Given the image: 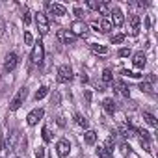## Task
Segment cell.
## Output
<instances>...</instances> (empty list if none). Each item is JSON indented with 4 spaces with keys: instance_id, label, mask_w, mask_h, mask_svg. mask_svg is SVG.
<instances>
[{
    "instance_id": "cell-1",
    "label": "cell",
    "mask_w": 158,
    "mask_h": 158,
    "mask_svg": "<svg viewBox=\"0 0 158 158\" xmlns=\"http://www.w3.org/2000/svg\"><path fill=\"white\" fill-rule=\"evenodd\" d=\"M74 37H88V34H89V26L84 23V21H74L73 24H71V30H69Z\"/></svg>"
},
{
    "instance_id": "cell-2",
    "label": "cell",
    "mask_w": 158,
    "mask_h": 158,
    "mask_svg": "<svg viewBox=\"0 0 158 158\" xmlns=\"http://www.w3.org/2000/svg\"><path fill=\"white\" fill-rule=\"evenodd\" d=\"M35 24H37V30H39V34H41V35H47V34H48L50 24H48V19H47V15H45V13H41V11H37V13H35Z\"/></svg>"
},
{
    "instance_id": "cell-3",
    "label": "cell",
    "mask_w": 158,
    "mask_h": 158,
    "mask_svg": "<svg viewBox=\"0 0 158 158\" xmlns=\"http://www.w3.org/2000/svg\"><path fill=\"white\" fill-rule=\"evenodd\" d=\"M43 58H45V48H43V43L41 41H37L35 45H34V48H32V54H30V60H32V63H41L43 61Z\"/></svg>"
},
{
    "instance_id": "cell-4",
    "label": "cell",
    "mask_w": 158,
    "mask_h": 158,
    "mask_svg": "<svg viewBox=\"0 0 158 158\" xmlns=\"http://www.w3.org/2000/svg\"><path fill=\"white\" fill-rule=\"evenodd\" d=\"M26 95H28V89H26V88H21V89L17 91V95L13 97V101H11V104H10V110H11V112L19 110V108L23 106V102H24Z\"/></svg>"
},
{
    "instance_id": "cell-5",
    "label": "cell",
    "mask_w": 158,
    "mask_h": 158,
    "mask_svg": "<svg viewBox=\"0 0 158 158\" xmlns=\"http://www.w3.org/2000/svg\"><path fill=\"white\" fill-rule=\"evenodd\" d=\"M73 78V69H71V65H60L58 67V82H61V84H65V82H69Z\"/></svg>"
},
{
    "instance_id": "cell-6",
    "label": "cell",
    "mask_w": 158,
    "mask_h": 158,
    "mask_svg": "<svg viewBox=\"0 0 158 158\" xmlns=\"http://www.w3.org/2000/svg\"><path fill=\"white\" fill-rule=\"evenodd\" d=\"M154 82H156V76L154 74H147L145 76V80L139 84V89L141 91H145V93H154Z\"/></svg>"
},
{
    "instance_id": "cell-7",
    "label": "cell",
    "mask_w": 158,
    "mask_h": 158,
    "mask_svg": "<svg viewBox=\"0 0 158 158\" xmlns=\"http://www.w3.org/2000/svg\"><path fill=\"white\" fill-rule=\"evenodd\" d=\"M110 15H112V21H110L112 26H123V23H125V15H123V11H121L117 6H112Z\"/></svg>"
},
{
    "instance_id": "cell-8",
    "label": "cell",
    "mask_w": 158,
    "mask_h": 158,
    "mask_svg": "<svg viewBox=\"0 0 158 158\" xmlns=\"http://www.w3.org/2000/svg\"><path fill=\"white\" fill-rule=\"evenodd\" d=\"M17 65H19V56H17L15 52H10V54L6 56V60H4V71H6V73H11Z\"/></svg>"
},
{
    "instance_id": "cell-9",
    "label": "cell",
    "mask_w": 158,
    "mask_h": 158,
    "mask_svg": "<svg viewBox=\"0 0 158 158\" xmlns=\"http://www.w3.org/2000/svg\"><path fill=\"white\" fill-rule=\"evenodd\" d=\"M45 115V110L43 108H35V110H32L30 114H28V117H26V123L30 125V127H34V125H37L39 123V119Z\"/></svg>"
},
{
    "instance_id": "cell-10",
    "label": "cell",
    "mask_w": 158,
    "mask_h": 158,
    "mask_svg": "<svg viewBox=\"0 0 158 158\" xmlns=\"http://www.w3.org/2000/svg\"><path fill=\"white\" fill-rule=\"evenodd\" d=\"M47 10H48V13H50V15H58V17H61V15H65V13H67L65 6L56 4V2H47Z\"/></svg>"
},
{
    "instance_id": "cell-11",
    "label": "cell",
    "mask_w": 158,
    "mask_h": 158,
    "mask_svg": "<svg viewBox=\"0 0 158 158\" xmlns=\"http://www.w3.org/2000/svg\"><path fill=\"white\" fill-rule=\"evenodd\" d=\"M128 30L132 35H138L139 34V17L138 15H130L128 17Z\"/></svg>"
},
{
    "instance_id": "cell-12",
    "label": "cell",
    "mask_w": 158,
    "mask_h": 158,
    "mask_svg": "<svg viewBox=\"0 0 158 158\" xmlns=\"http://www.w3.org/2000/svg\"><path fill=\"white\" fill-rule=\"evenodd\" d=\"M56 151H58V154L63 158V156H67V154L71 152V143H69L67 139H60L58 145H56Z\"/></svg>"
},
{
    "instance_id": "cell-13",
    "label": "cell",
    "mask_w": 158,
    "mask_h": 158,
    "mask_svg": "<svg viewBox=\"0 0 158 158\" xmlns=\"http://www.w3.org/2000/svg\"><path fill=\"white\" fill-rule=\"evenodd\" d=\"M58 39H60L63 45H71V43H74V35H73L69 30H58Z\"/></svg>"
},
{
    "instance_id": "cell-14",
    "label": "cell",
    "mask_w": 158,
    "mask_h": 158,
    "mask_svg": "<svg viewBox=\"0 0 158 158\" xmlns=\"http://www.w3.org/2000/svg\"><path fill=\"white\" fill-rule=\"evenodd\" d=\"M132 63H134V67H138V69H143V67H145V63H147V58H145V54H143V52H136V54L132 56Z\"/></svg>"
},
{
    "instance_id": "cell-15",
    "label": "cell",
    "mask_w": 158,
    "mask_h": 158,
    "mask_svg": "<svg viewBox=\"0 0 158 158\" xmlns=\"http://www.w3.org/2000/svg\"><path fill=\"white\" fill-rule=\"evenodd\" d=\"M114 88H115V89H117V93H121L123 97H130V89L127 88V84H125V82L115 80V82H114Z\"/></svg>"
},
{
    "instance_id": "cell-16",
    "label": "cell",
    "mask_w": 158,
    "mask_h": 158,
    "mask_svg": "<svg viewBox=\"0 0 158 158\" xmlns=\"http://www.w3.org/2000/svg\"><path fill=\"white\" fill-rule=\"evenodd\" d=\"M102 108L106 110V114L114 115V112H115V102H114V99H104V101H102Z\"/></svg>"
},
{
    "instance_id": "cell-17",
    "label": "cell",
    "mask_w": 158,
    "mask_h": 158,
    "mask_svg": "<svg viewBox=\"0 0 158 158\" xmlns=\"http://www.w3.org/2000/svg\"><path fill=\"white\" fill-rule=\"evenodd\" d=\"M84 141H86L88 145H95V141H97V132H95V130H86Z\"/></svg>"
},
{
    "instance_id": "cell-18",
    "label": "cell",
    "mask_w": 158,
    "mask_h": 158,
    "mask_svg": "<svg viewBox=\"0 0 158 158\" xmlns=\"http://www.w3.org/2000/svg\"><path fill=\"white\" fill-rule=\"evenodd\" d=\"M97 11H99L101 15H110V11H112V4H108V2H99Z\"/></svg>"
},
{
    "instance_id": "cell-19",
    "label": "cell",
    "mask_w": 158,
    "mask_h": 158,
    "mask_svg": "<svg viewBox=\"0 0 158 158\" xmlns=\"http://www.w3.org/2000/svg\"><path fill=\"white\" fill-rule=\"evenodd\" d=\"M99 30H101L102 34H108V32L112 30V24H110V21H108V19H101V23H99Z\"/></svg>"
},
{
    "instance_id": "cell-20",
    "label": "cell",
    "mask_w": 158,
    "mask_h": 158,
    "mask_svg": "<svg viewBox=\"0 0 158 158\" xmlns=\"http://www.w3.org/2000/svg\"><path fill=\"white\" fill-rule=\"evenodd\" d=\"M91 50H93L95 54H102V56L108 54V47H104V45H97V43L91 45Z\"/></svg>"
},
{
    "instance_id": "cell-21",
    "label": "cell",
    "mask_w": 158,
    "mask_h": 158,
    "mask_svg": "<svg viewBox=\"0 0 158 158\" xmlns=\"http://www.w3.org/2000/svg\"><path fill=\"white\" fill-rule=\"evenodd\" d=\"M97 156H99V158H112V152H110L104 145H99V147H97Z\"/></svg>"
},
{
    "instance_id": "cell-22",
    "label": "cell",
    "mask_w": 158,
    "mask_h": 158,
    "mask_svg": "<svg viewBox=\"0 0 158 158\" xmlns=\"http://www.w3.org/2000/svg\"><path fill=\"white\" fill-rule=\"evenodd\" d=\"M74 121H76V125L78 127H82V128H88V119L84 117V115H80V114H74Z\"/></svg>"
},
{
    "instance_id": "cell-23",
    "label": "cell",
    "mask_w": 158,
    "mask_h": 158,
    "mask_svg": "<svg viewBox=\"0 0 158 158\" xmlns=\"http://www.w3.org/2000/svg\"><path fill=\"white\" fill-rule=\"evenodd\" d=\"M47 95H48V88H47V86H43V88H39V89L35 91L34 99H35V101H41V99H45Z\"/></svg>"
},
{
    "instance_id": "cell-24",
    "label": "cell",
    "mask_w": 158,
    "mask_h": 158,
    "mask_svg": "<svg viewBox=\"0 0 158 158\" xmlns=\"http://www.w3.org/2000/svg\"><path fill=\"white\" fill-rule=\"evenodd\" d=\"M143 119H145V123H147V125H151L152 128H156V119H154V115H152V114L143 112Z\"/></svg>"
},
{
    "instance_id": "cell-25",
    "label": "cell",
    "mask_w": 158,
    "mask_h": 158,
    "mask_svg": "<svg viewBox=\"0 0 158 158\" xmlns=\"http://www.w3.org/2000/svg\"><path fill=\"white\" fill-rule=\"evenodd\" d=\"M102 80H104V82H112V80H114V74H112L110 69H104V71H102Z\"/></svg>"
},
{
    "instance_id": "cell-26",
    "label": "cell",
    "mask_w": 158,
    "mask_h": 158,
    "mask_svg": "<svg viewBox=\"0 0 158 158\" xmlns=\"http://www.w3.org/2000/svg\"><path fill=\"white\" fill-rule=\"evenodd\" d=\"M15 139H17V132H11L8 136V149H13L15 147Z\"/></svg>"
},
{
    "instance_id": "cell-27",
    "label": "cell",
    "mask_w": 158,
    "mask_h": 158,
    "mask_svg": "<svg viewBox=\"0 0 158 158\" xmlns=\"http://www.w3.org/2000/svg\"><path fill=\"white\" fill-rule=\"evenodd\" d=\"M139 143H141V147H143L145 152H152V145H151L149 139H139Z\"/></svg>"
},
{
    "instance_id": "cell-28",
    "label": "cell",
    "mask_w": 158,
    "mask_h": 158,
    "mask_svg": "<svg viewBox=\"0 0 158 158\" xmlns=\"http://www.w3.org/2000/svg\"><path fill=\"white\" fill-rule=\"evenodd\" d=\"M125 41V34H115V35H112V43L114 45H119V43H123Z\"/></svg>"
},
{
    "instance_id": "cell-29",
    "label": "cell",
    "mask_w": 158,
    "mask_h": 158,
    "mask_svg": "<svg viewBox=\"0 0 158 158\" xmlns=\"http://www.w3.org/2000/svg\"><path fill=\"white\" fill-rule=\"evenodd\" d=\"M41 134H43V139H45L47 143H48V141H52V136H50V132H48V128H47V127H43Z\"/></svg>"
},
{
    "instance_id": "cell-30",
    "label": "cell",
    "mask_w": 158,
    "mask_h": 158,
    "mask_svg": "<svg viewBox=\"0 0 158 158\" xmlns=\"http://www.w3.org/2000/svg\"><path fill=\"white\" fill-rule=\"evenodd\" d=\"M50 101H52V104H54V106H58V104H60V101H61V95H60L58 91H54V95L50 97Z\"/></svg>"
},
{
    "instance_id": "cell-31",
    "label": "cell",
    "mask_w": 158,
    "mask_h": 158,
    "mask_svg": "<svg viewBox=\"0 0 158 158\" xmlns=\"http://www.w3.org/2000/svg\"><path fill=\"white\" fill-rule=\"evenodd\" d=\"M23 21H24V24H30V21H32V17H30V11H28V8H24V13H23Z\"/></svg>"
},
{
    "instance_id": "cell-32",
    "label": "cell",
    "mask_w": 158,
    "mask_h": 158,
    "mask_svg": "<svg viewBox=\"0 0 158 158\" xmlns=\"http://www.w3.org/2000/svg\"><path fill=\"white\" fill-rule=\"evenodd\" d=\"M119 149H121V152H123L125 156H128V154H130V145H127V143H121V147H119Z\"/></svg>"
},
{
    "instance_id": "cell-33",
    "label": "cell",
    "mask_w": 158,
    "mask_h": 158,
    "mask_svg": "<svg viewBox=\"0 0 158 158\" xmlns=\"http://www.w3.org/2000/svg\"><path fill=\"white\" fill-rule=\"evenodd\" d=\"M24 43H26V45H32V43H34V37H32L30 32H24Z\"/></svg>"
},
{
    "instance_id": "cell-34",
    "label": "cell",
    "mask_w": 158,
    "mask_h": 158,
    "mask_svg": "<svg viewBox=\"0 0 158 158\" xmlns=\"http://www.w3.org/2000/svg\"><path fill=\"white\" fill-rule=\"evenodd\" d=\"M130 54H132L130 48H121V50H119V56H121V58H128Z\"/></svg>"
},
{
    "instance_id": "cell-35",
    "label": "cell",
    "mask_w": 158,
    "mask_h": 158,
    "mask_svg": "<svg viewBox=\"0 0 158 158\" xmlns=\"http://www.w3.org/2000/svg\"><path fill=\"white\" fill-rule=\"evenodd\" d=\"M73 13H74L78 19H82V17H84V10H82V8H74V10H73Z\"/></svg>"
},
{
    "instance_id": "cell-36",
    "label": "cell",
    "mask_w": 158,
    "mask_h": 158,
    "mask_svg": "<svg viewBox=\"0 0 158 158\" xmlns=\"http://www.w3.org/2000/svg\"><path fill=\"white\" fill-rule=\"evenodd\" d=\"M123 74H127V76H130V78H139V76H141L139 73H134V71H123Z\"/></svg>"
},
{
    "instance_id": "cell-37",
    "label": "cell",
    "mask_w": 158,
    "mask_h": 158,
    "mask_svg": "<svg viewBox=\"0 0 158 158\" xmlns=\"http://www.w3.org/2000/svg\"><path fill=\"white\" fill-rule=\"evenodd\" d=\"M35 158H45V147H37V151H35Z\"/></svg>"
},
{
    "instance_id": "cell-38",
    "label": "cell",
    "mask_w": 158,
    "mask_h": 158,
    "mask_svg": "<svg viewBox=\"0 0 158 158\" xmlns=\"http://www.w3.org/2000/svg\"><path fill=\"white\" fill-rule=\"evenodd\" d=\"M86 6H88L89 10H97V6H99V2H86Z\"/></svg>"
},
{
    "instance_id": "cell-39",
    "label": "cell",
    "mask_w": 158,
    "mask_h": 158,
    "mask_svg": "<svg viewBox=\"0 0 158 158\" xmlns=\"http://www.w3.org/2000/svg\"><path fill=\"white\" fill-rule=\"evenodd\" d=\"M84 97H86L88 102H91V91H84Z\"/></svg>"
},
{
    "instance_id": "cell-40",
    "label": "cell",
    "mask_w": 158,
    "mask_h": 158,
    "mask_svg": "<svg viewBox=\"0 0 158 158\" xmlns=\"http://www.w3.org/2000/svg\"><path fill=\"white\" fill-rule=\"evenodd\" d=\"M58 125H60V127H65V121H63V117H58Z\"/></svg>"
}]
</instances>
